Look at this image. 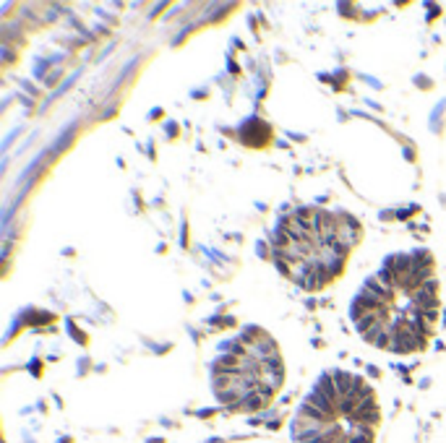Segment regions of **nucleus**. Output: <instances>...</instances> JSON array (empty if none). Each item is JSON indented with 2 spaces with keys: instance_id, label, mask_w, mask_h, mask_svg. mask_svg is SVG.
Masks as SVG:
<instances>
[{
  "instance_id": "4",
  "label": "nucleus",
  "mask_w": 446,
  "mask_h": 443,
  "mask_svg": "<svg viewBox=\"0 0 446 443\" xmlns=\"http://www.w3.org/2000/svg\"><path fill=\"white\" fill-rule=\"evenodd\" d=\"M285 383V363L277 342L263 328L248 326L222 347L211 365V389L224 409L248 415L277 399Z\"/></svg>"
},
{
  "instance_id": "1",
  "label": "nucleus",
  "mask_w": 446,
  "mask_h": 443,
  "mask_svg": "<svg viewBox=\"0 0 446 443\" xmlns=\"http://www.w3.org/2000/svg\"><path fill=\"white\" fill-rule=\"evenodd\" d=\"M441 311L438 274L428 250L397 253L353 300L355 328L386 352H418L436 331Z\"/></svg>"
},
{
  "instance_id": "3",
  "label": "nucleus",
  "mask_w": 446,
  "mask_h": 443,
  "mask_svg": "<svg viewBox=\"0 0 446 443\" xmlns=\"http://www.w3.org/2000/svg\"><path fill=\"white\" fill-rule=\"evenodd\" d=\"M379 430L376 389L350 370L324 373L290 422L292 443H376Z\"/></svg>"
},
{
  "instance_id": "2",
  "label": "nucleus",
  "mask_w": 446,
  "mask_h": 443,
  "mask_svg": "<svg viewBox=\"0 0 446 443\" xmlns=\"http://www.w3.org/2000/svg\"><path fill=\"white\" fill-rule=\"evenodd\" d=\"M360 227L347 214L305 206L290 211L277 224L272 256L277 269L303 289H324L342 274Z\"/></svg>"
}]
</instances>
